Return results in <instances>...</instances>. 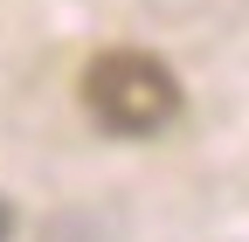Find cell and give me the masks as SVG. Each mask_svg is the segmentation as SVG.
Returning a JSON list of instances; mask_svg holds the SVG:
<instances>
[{
	"instance_id": "1",
	"label": "cell",
	"mask_w": 249,
	"mask_h": 242,
	"mask_svg": "<svg viewBox=\"0 0 249 242\" xmlns=\"http://www.w3.org/2000/svg\"><path fill=\"white\" fill-rule=\"evenodd\" d=\"M83 111L111 138H152L180 118V76L145 49H104L83 69Z\"/></svg>"
},
{
	"instance_id": "2",
	"label": "cell",
	"mask_w": 249,
	"mask_h": 242,
	"mask_svg": "<svg viewBox=\"0 0 249 242\" xmlns=\"http://www.w3.org/2000/svg\"><path fill=\"white\" fill-rule=\"evenodd\" d=\"M0 242H14V207H7V194H0Z\"/></svg>"
}]
</instances>
